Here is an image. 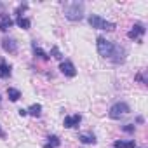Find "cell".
I'll return each mask as SVG.
<instances>
[{
    "label": "cell",
    "mask_w": 148,
    "mask_h": 148,
    "mask_svg": "<svg viewBox=\"0 0 148 148\" xmlns=\"http://www.w3.org/2000/svg\"><path fill=\"white\" fill-rule=\"evenodd\" d=\"M84 2H64L63 4V14L70 21H80L84 18Z\"/></svg>",
    "instance_id": "6da1fadb"
},
{
    "label": "cell",
    "mask_w": 148,
    "mask_h": 148,
    "mask_svg": "<svg viewBox=\"0 0 148 148\" xmlns=\"http://www.w3.org/2000/svg\"><path fill=\"white\" fill-rule=\"evenodd\" d=\"M127 113H131V106H129L125 101H117V103H113V105L110 106V110H108V117L113 119V120H119V119H122V117L127 115Z\"/></svg>",
    "instance_id": "7a4b0ae2"
},
{
    "label": "cell",
    "mask_w": 148,
    "mask_h": 148,
    "mask_svg": "<svg viewBox=\"0 0 148 148\" xmlns=\"http://www.w3.org/2000/svg\"><path fill=\"white\" fill-rule=\"evenodd\" d=\"M89 25H91L92 28H96V30H108V32H113V30L117 28L115 23L106 21V19L101 18L99 14H91V16H89Z\"/></svg>",
    "instance_id": "3957f363"
},
{
    "label": "cell",
    "mask_w": 148,
    "mask_h": 148,
    "mask_svg": "<svg viewBox=\"0 0 148 148\" xmlns=\"http://www.w3.org/2000/svg\"><path fill=\"white\" fill-rule=\"evenodd\" d=\"M96 47H98V52H99L101 58H108V59H110L115 44H113L112 40L105 38V37H98V38H96Z\"/></svg>",
    "instance_id": "277c9868"
},
{
    "label": "cell",
    "mask_w": 148,
    "mask_h": 148,
    "mask_svg": "<svg viewBox=\"0 0 148 148\" xmlns=\"http://www.w3.org/2000/svg\"><path fill=\"white\" fill-rule=\"evenodd\" d=\"M125 58H127L125 47H122L120 44H115L113 52H112V56H110V61H112L113 64H122V63H125Z\"/></svg>",
    "instance_id": "5b68a950"
},
{
    "label": "cell",
    "mask_w": 148,
    "mask_h": 148,
    "mask_svg": "<svg viewBox=\"0 0 148 148\" xmlns=\"http://www.w3.org/2000/svg\"><path fill=\"white\" fill-rule=\"evenodd\" d=\"M145 32H146V26H145L143 23H136V25L132 26V30H129L127 37H129L131 40H138V44H141V42H143Z\"/></svg>",
    "instance_id": "8992f818"
},
{
    "label": "cell",
    "mask_w": 148,
    "mask_h": 148,
    "mask_svg": "<svg viewBox=\"0 0 148 148\" xmlns=\"http://www.w3.org/2000/svg\"><path fill=\"white\" fill-rule=\"evenodd\" d=\"M59 71L63 73L64 77H70V79H73L77 75V68H75V64H73L70 59H64V61L59 63Z\"/></svg>",
    "instance_id": "52a82bcc"
},
{
    "label": "cell",
    "mask_w": 148,
    "mask_h": 148,
    "mask_svg": "<svg viewBox=\"0 0 148 148\" xmlns=\"http://www.w3.org/2000/svg\"><path fill=\"white\" fill-rule=\"evenodd\" d=\"M2 49L9 54H16L18 52V42L12 38V37H5L2 40Z\"/></svg>",
    "instance_id": "ba28073f"
},
{
    "label": "cell",
    "mask_w": 148,
    "mask_h": 148,
    "mask_svg": "<svg viewBox=\"0 0 148 148\" xmlns=\"http://www.w3.org/2000/svg\"><path fill=\"white\" fill-rule=\"evenodd\" d=\"M80 120H82V117H80L79 113H75V115H66L64 120H63V125H64L66 129H73V127H79Z\"/></svg>",
    "instance_id": "9c48e42d"
},
{
    "label": "cell",
    "mask_w": 148,
    "mask_h": 148,
    "mask_svg": "<svg viewBox=\"0 0 148 148\" xmlns=\"http://www.w3.org/2000/svg\"><path fill=\"white\" fill-rule=\"evenodd\" d=\"M14 21L11 19V16L7 12H0V32H9L12 28Z\"/></svg>",
    "instance_id": "30bf717a"
},
{
    "label": "cell",
    "mask_w": 148,
    "mask_h": 148,
    "mask_svg": "<svg viewBox=\"0 0 148 148\" xmlns=\"http://www.w3.org/2000/svg\"><path fill=\"white\" fill-rule=\"evenodd\" d=\"M32 49H33V54H35L38 59H42V61H49V59H51V56H49L42 47H38L37 42H32Z\"/></svg>",
    "instance_id": "8fae6325"
},
{
    "label": "cell",
    "mask_w": 148,
    "mask_h": 148,
    "mask_svg": "<svg viewBox=\"0 0 148 148\" xmlns=\"http://www.w3.org/2000/svg\"><path fill=\"white\" fill-rule=\"evenodd\" d=\"M11 77V64H7L4 59L0 61V79H7Z\"/></svg>",
    "instance_id": "7c38bea8"
},
{
    "label": "cell",
    "mask_w": 148,
    "mask_h": 148,
    "mask_svg": "<svg viewBox=\"0 0 148 148\" xmlns=\"http://www.w3.org/2000/svg\"><path fill=\"white\" fill-rule=\"evenodd\" d=\"M7 98H9L12 103H16V101H19V98H21V91H19V89H14V87H7Z\"/></svg>",
    "instance_id": "4fadbf2b"
},
{
    "label": "cell",
    "mask_w": 148,
    "mask_h": 148,
    "mask_svg": "<svg viewBox=\"0 0 148 148\" xmlns=\"http://www.w3.org/2000/svg\"><path fill=\"white\" fill-rule=\"evenodd\" d=\"M113 148H136V141L134 139H129V141H115L113 143Z\"/></svg>",
    "instance_id": "5bb4252c"
},
{
    "label": "cell",
    "mask_w": 148,
    "mask_h": 148,
    "mask_svg": "<svg viewBox=\"0 0 148 148\" xmlns=\"http://www.w3.org/2000/svg\"><path fill=\"white\" fill-rule=\"evenodd\" d=\"M16 23H18V26L23 28V30H30V26H32V21H30L28 18H25V16H18V18H16Z\"/></svg>",
    "instance_id": "9a60e30c"
},
{
    "label": "cell",
    "mask_w": 148,
    "mask_h": 148,
    "mask_svg": "<svg viewBox=\"0 0 148 148\" xmlns=\"http://www.w3.org/2000/svg\"><path fill=\"white\" fill-rule=\"evenodd\" d=\"M79 139L84 143V145H94L96 143V136L87 132V134H79Z\"/></svg>",
    "instance_id": "2e32d148"
},
{
    "label": "cell",
    "mask_w": 148,
    "mask_h": 148,
    "mask_svg": "<svg viewBox=\"0 0 148 148\" xmlns=\"http://www.w3.org/2000/svg\"><path fill=\"white\" fill-rule=\"evenodd\" d=\"M28 115H32V117H40V113H42V105H38V103H33L28 110Z\"/></svg>",
    "instance_id": "e0dca14e"
},
{
    "label": "cell",
    "mask_w": 148,
    "mask_h": 148,
    "mask_svg": "<svg viewBox=\"0 0 148 148\" xmlns=\"http://www.w3.org/2000/svg\"><path fill=\"white\" fill-rule=\"evenodd\" d=\"M47 139H49V145H52L54 148H58V146L61 145V141H59V138H58L56 134H51V136H49Z\"/></svg>",
    "instance_id": "ac0fdd59"
},
{
    "label": "cell",
    "mask_w": 148,
    "mask_h": 148,
    "mask_svg": "<svg viewBox=\"0 0 148 148\" xmlns=\"http://www.w3.org/2000/svg\"><path fill=\"white\" fill-rule=\"evenodd\" d=\"M51 54H52V58H56V59L63 61V54H61V51H59L56 45H52V49H51Z\"/></svg>",
    "instance_id": "d6986e66"
},
{
    "label": "cell",
    "mask_w": 148,
    "mask_h": 148,
    "mask_svg": "<svg viewBox=\"0 0 148 148\" xmlns=\"http://www.w3.org/2000/svg\"><path fill=\"white\" fill-rule=\"evenodd\" d=\"M134 129H136V127H134V124H125V125L122 127V131H124V132H134Z\"/></svg>",
    "instance_id": "ffe728a7"
},
{
    "label": "cell",
    "mask_w": 148,
    "mask_h": 148,
    "mask_svg": "<svg viewBox=\"0 0 148 148\" xmlns=\"http://www.w3.org/2000/svg\"><path fill=\"white\" fill-rule=\"evenodd\" d=\"M136 80L141 82V84H146V79L143 77V73H138V75H136Z\"/></svg>",
    "instance_id": "44dd1931"
},
{
    "label": "cell",
    "mask_w": 148,
    "mask_h": 148,
    "mask_svg": "<svg viewBox=\"0 0 148 148\" xmlns=\"http://www.w3.org/2000/svg\"><path fill=\"white\" fill-rule=\"evenodd\" d=\"M18 112H19V115H21V117H26V115H28V112H26L25 108H19Z\"/></svg>",
    "instance_id": "7402d4cb"
},
{
    "label": "cell",
    "mask_w": 148,
    "mask_h": 148,
    "mask_svg": "<svg viewBox=\"0 0 148 148\" xmlns=\"http://www.w3.org/2000/svg\"><path fill=\"white\" fill-rule=\"evenodd\" d=\"M136 122H138V124H143V122H145V119H143V117H138V119H136Z\"/></svg>",
    "instance_id": "603a6c76"
},
{
    "label": "cell",
    "mask_w": 148,
    "mask_h": 148,
    "mask_svg": "<svg viewBox=\"0 0 148 148\" xmlns=\"http://www.w3.org/2000/svg\"><path fill=\"white\" fill-rule=\"evenodd\" d=\"M0 138H5V132H4L2 129H0Z\"/></svg>",
    "instance_id": "cb8c5ba5"
},
{
    "label": "cell",
    "mask_w": 148,
    "mask_h": 148,
    "mask_svg": "<svg viewBox=\"0 0 148 148\" xmlns=\"http://www.w3.org/2000/svg\"><path fill=\"white\" fill-rule=\"evenodd\" d=\"M44 148H54V146H52V145H49V143H47V145H45V146H44Z\"/></svg>",
    "instance_id": "d4e9b609"
},
{
    "label": "cell",
    "mask_w": 148,
    "mask_h": 148,
    "mask_svg": "<svg viewBox=\"0 0 148 148\" xmlns=\"http://www.w3.org/2000/svg\"><path fill=\"white\" fill-rule=\"evenodd\" d=\"M0 103H2V96H0Z\"/></svg>",
    "instance_id": "484cf974"
}]
</instances>
